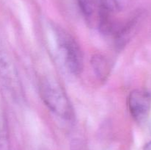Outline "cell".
Returning a JSON list of instances; mask_svg holds the SVG:
<instances>
[{
    "label": "cell",
    "instance_id": "7a4b0ae2",
    "mask_svg": "<svg viewBox=\"0 0 151 150\" xmlns=\"http://www.w3.org/2000/svg\"><path fill=\"white\" fill-rule=\"evenodd\" d=\"M52 30L56 49L66 69L72 74H80L83 69V55L79 44L64 29L55 26Z\"/></svg>",
    "mask_w": 151,
    "mask_h": 150
},
{
    "label": "cell",
    "instance_id": "52a82bcc",
    "mask_svg": "<svg viewBox=\"0 0 151 150\" xmlns=\"http://www.w3.org/2000/svg\"><path fill=\"white\" fill-rule=\"evenodd\" d=\"M144 150H151V141L149 142L148 144H146L144 148Z\"/></svg>",
    "mask_w": 151,
    "mask_h": 150
},
{
    "label": "cell",
    "instance_id": "6da1fadb",
    "mask_svg": "<svg viewBox=\"0 0 151 150\" xmlns=\"http://www.w3.org/2000/svg\"><path fill=\"white\" fill-rule=\"evenodd\" d=\"M39 94L43 102L56 116L72 121L75 112L69 97L60 84L51 76H44L39 81Z\"/></svg>",
    "mask_w": 151,
    "mask_h": 150
},
{
    "label": "cell",
    "instance_id": "277c9868",
    "mask_svg": "<svg viewBox=\"0 0 151 150\" xmlns=\"http://www.w3.org/2000/svg\"><path fill=\"white\" fill-rule=\"evenodd\" d=\"M128 107L136 121L144 122L150 111L151 94L144 89L134 90L128 97Z\"/></svg>",
    "mask_w": 151,
    "mask_h": 150
},
{
    "label": "cell",
    "instance_id": "5b68a950",
    "mask_svg": "<svg viewBox=\"0 0 151 150\" xmlns=\"http://www.w3.org/2000/svg\"><path fill=\"white\" fill-rule=\"evenodd\" d=\"M91 64L96 75L102 80H104L109 74V63L107 59L101 54H96L91 57Z\"/></svg>",
    "mask_w": 151,
    "mask_h": 150
},
{
    "label": "cell",
    "instance_id": "ba28073f",
    "mask_svg": "<svg viewBox=\"0 0 151 150\" xmlns=\"http://www.w3.org/2000/svg\"><path fill=\"white\" fill-rule=\"evenodd\" d=\"M150 132H151V121H150Z\"/></svg>",
    "mask_w": 151,
    "mask_h": 150
},
{
    "label": "cell",
    "instance_id": "8992f818",
    "mask_svg": "<svg viewBox=\"0 0 151 150\" xmlns=\"http://www.w3.org/2000/svg\"><path fill=\"white\" fill-rule=\"evenodd\" d=\"M78 7L86 20L90 21L97 13V0H77Z\"/></svg>",
    "mask_w": 151,
    "mask_h": 150
},
{
    "label": "cell",
    "instance_id": "3957f363",
    "mask_svg": "<svg viewBox=\"0 0 151 150\" xmlns=\"http://www.w3.org/2000/svg\"><path fill=\"white\" fill-rule=\"evenodd\" d=\"M0 79L4 86L16 97L22 95V85L13 60L0 43Z\"/></svg>",
    "mask_w": 151,
    "mask_h": 150
}]
</instances>
